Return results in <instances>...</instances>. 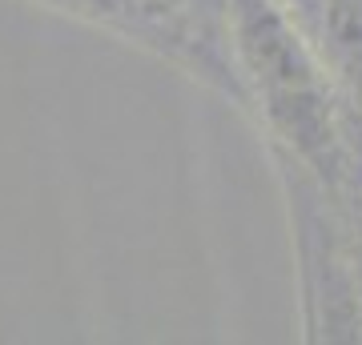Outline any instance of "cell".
<instances>
[{
	"label": "cell",
	"instance_id": "cell-1",
	"mask_svg": "<svg viewBox=\"0 0 362 345\" xmlns=\"http://www.w3.org/2000/svg\"><path fill=\"white\" fill-rule=\"evenodd\" d=\"M233 68L242 80V109L258 125L282 169L306 173L326 193L354 181L362 128L354 125L342 92L282 0H230Z\"/></svg>",
	"mask_w": 362,
	"mask_h": 345
},
{
	"label": "cell",
	"instance_id": "cell-2",
	"mask_svg": "<svg viewBox=\"0 0 362 345\" xmlns=\"http://www.w3.org/2000/svg\"><path fill=\"white\" fill-rule=\"evenodd\" d=\"M52 13L109 28L129 44L169 56L189 77L209 80L242 109V80L233 68L230 0H37Z\"/></svg>",
	"mask_w": 362,
	"mask_h": 345
},
{
	"label": "cell",
	"instance_id": "cell-3",
	"mask_svg": "<svg viewBox=\"0 0 362 345\" xmlns=\"http://www.w3.org/2000/svg\"><path fill=\"white\" fill-rule=\"evenodd\" d=\"M362 128V0H282Z\"/></svg>",
	"mask_w": 362,
	"mask_h": 345
}]
</instances>
